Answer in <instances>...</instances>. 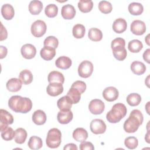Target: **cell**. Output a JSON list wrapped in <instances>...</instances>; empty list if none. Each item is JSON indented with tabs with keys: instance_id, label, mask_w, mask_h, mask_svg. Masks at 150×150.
<instances>
[{
	"instance_id": "1",
	"label": "cell",
	"mask_w": 150,
	"mask_h": 150,
	"mask_svg": "<svg viewBox=\"0 0 150 150\" xmlns=\"http://www.w3.org/2000/svg\"><path fill=\"white\" fill-rule=\"evenodd\" d=\"M8 106L16 112L27 113L32 108V102L28 97L13 96L8 100Z\"/></svg>"
},
{
	"instance_id": "2",
	"label": "cell",
	"mask_w": 150,
	"mask_h": 150,
	"mask_svg": "<svg viewBox=\"0 0 150 150\" xmlns=\"http://www.w3.org/2000/svg\"><path fill=\"white\" fill-rule=\"evenodd\" d=\"M143 120L144 117L142 112L139 110H133L124 123V131L128 133L135 132L142 124Z\"/></svg>"
},
{
	"instance_id": "3",
	"label": "cell",
	"mask_w": 150,
	"mask_h": 150,
	"mask_svg": "<svg viewBox=\"0 0 150 150\" xmlns=\"http://www.w3.org/2000/svg\"><path fill=\"white\" fill-rule=\"evenodd\" d=\"M127 110L125 105L121 103L114 104L111 110L106 114V118L110 123H117L127 114Z\"/></svg>"
},
{
	"instance_id": "4",
	"label": "cell",
	"mask_w": 150,
	"mask_h": 150,
	"mask_svg": "<svg viewBox=\"0 0 150 150\" xmlns=\"http://www.w3.org/2000/svg\"><path fill=\"white\" fill-rule=\"evenodd\" d=\"M125 41L121 38H117L114 39L111 44V49L114 57L118 60H124L127 55V50L125 48Z\"/></svg>"
},
{
	"instance_id": "5",
	"label": "cell",
	"mask_w": 150,
	"mask_h": 150,
	"mask_svg": "<svg viewBox=\"0 0 150 150\" xmlns=\"http://www.w3.org/2000/svg\"><path fill=\"white\" fill-rule=\"evenodd\" d=\"M61 142V131L56 128L50 129L47 132L46 139V143L47 146L50 148H56L60 146Z\"/></svg>"
},
{
	"instance_id": "6",
	"label": "cell",
	"mask_w": 150,
	"mask_h": 150,
	"mask_svg": "<svg viewBox=\"0 0 150 150\" xmlns=\"http://www.w3.org/2000/svg\"><path fill=\"white\" fill-rule=\"evenodd\" d=\"M46 24L42 20L35 21L32 24L30 28L32 34L36 38H40L43 36L46 32Z\"/></svg>"
},
{
	"instance_id": "7",
	"label": "cell",
	"mask_w": 150,
	"mask_h": 150,
	"mask_svg": "<svg viewBox=\"0 0 150 150\" xmlns=\"http://www.w3.org/2000/svg\"><path fill=\"white\" fill-rule=\"evenodd\" d=\"M93 69V64L91 62L84 60L79 66L78 73L82 78H88L92 74Z\"/></svg>"
},
{
	"instance_id": "8",
	"label": "cell",
	"mask_w": 150,
	"mask_h": 150,
	"mask_svg": "<svg viewBox=\"0 0 150 150\" xmlns=\"http://www.w3.org/2000/svg\"><path fill=\"white\" fill-rule=\"evenodd\" d=\"M91 131L94 134H101L106 131L107 126L104 121L101 119L93 120L90 125Z\"/></svg>"
},
{
	"instance_id": "9",
	"label": "cell",
	"mask_w": 150,
	"mask_h": 150,
	"mask_svg": "<svg viewBox=\"0 0 150 150\" xmlns=\"http://www.w3.org/2000/svg\"><path fill=\"white\" fill-rule=\"evenodd\" d=\"M104 103L100 99L92 100L88 104V109L93 114H101L104 111Z\"/></svg>"
},
{
	"instance_id": "10",
	"label": "cell",
	"mask_w": 150,
	"mask_h": 150,
	"mask_svg": "<svg viewBox=\"0 0 150 150\" xmlns=\"http://www.w3.org/2000/svg\"><path fill=\"white\" fill-rule=\"evenodd\" d=\"M13 122L12 115L5 110L1 109L0 110V129L2 131L8 125L12 124Z\"/></svg>"
},
{
	"instance_id": "11",
	"label": "cell",
	"mask_w": 150,
	"mask_h": 150,
	"mask_svg": "<svg viewBox=\"0 0 150 150\" xmlns=\"http://www.w3.org/2000/svg\"><path fill=\"white\" fill-rule=\"evenodd\" d=\"M119 96V92L118 90L114 87H106L103 91V96L104 98L109 102L114 101L116 100Z\"/></svg>"
},
{
	"instance_id": "12",
	"label": "cell",
	"mask_w": 150,
	"mask_h": 150,
	"mask_svg": "<svg viewBox=\"0 0 150 150\" xmlns=\"http://www.w3.org/2000/svg\"><path fill=\"white\" fill-rule=\"evenodd\" d=\"M131 31L136 35H142L146 31L145 23L141 20H135L131 24Z\"/></svg>"
},
{
	"instance_id": "13",
	"label": "cell",
	"mask_w": 150,
	"mask_h": 150,
	"mask_svg": "<svg viewBox=\"0 0 150 150\" xmlns=\"http://www.w3.org/2000/svg\"><path fill=\"white\" fill-rule=\"evenodd\" d=\"M21 52L24 58L26 59H31L35 56L36 54V49L33 45L27 43L22 46Z\"/></svg>"
},
{
	"instance_id": "14",
	"label": "cell",
	"mask_w": 150,
	"mask_h": 150,
	"mask_svg": "<svg viewBox=\"0 0 150 150\" xmlns=\"http://www.w3.org/2000/svg\"><path fill=\"white\" fill-rule=\"evenodd\" d=\"M63 84L59 83H49V85L47 87L46 91L47 93L52 97H56L63 91Z\"/></svg>"
},
{
	"instance_id": "15",
	"label": "cell",
	"mask_w": 150,
	"mask_h": 150,
	"mask_svg": "<svg viewBox=\"0 0 150 150\" xmlns=\"http://www.w3.org/2000/svg\"><path fill=\"white\" fill-rule=\"evenodd\" d=\"M73 117V114L70 110L64 111L60 110L57 115L58 122L62 124H69L72 120Z\"/></svg>"
},
{
	"instance_id": "16",
	"label": "cell",
	"mask_w": 150,
	"mask_h": 150,
	"mask_svg": "<svg viewBox=\"0 0 150 150\" xmlns=\"http://www.w3.org/2000/svg\"><path fill=\"white\" fill-rule=\"evenodd\" d=\"M61 14L64 19H71L76 15V9L74 7L70 4L64 5L62 8Z\"/></svg>"
},
{
	"instance_id": "17",
	"label": "cell",
	"mask_w": 150,
	"mask_h": 150,
	"mask_svg": "<svg viewBox=\"0 0 150 150\" xmlns=\"http://www.w3.org/2000/svg\"><path fill=\"white\" fill-rule=\"evenodd\" d=\"M22 82L17 78H12L9 79L6 84V88L11 92H17L19 91L22 87Z\"/></svg>"
},
{
	"instance_id": "18",
	"label": "cell",
	"mask_w": 150,
	"mask_h": 150,
	"mask_svg": "<svg viewBox=\"0 0 150 150\" xmlns=\"http://www.w3.org/2000/svg\"><path fill=\"white\" fill-rule=\"evenodd\" d=\"M127 28V23L123 18L115 19L112 24L113 30L117 33H121L125 31Z\"/></svg>"
},
{
	"instance_id": "19",
	"label": "cell",
	"mask_w": 150,
	"mask_h": 150,
	"mask_svg": "<svg viewBox=\"0 0 150 150\" xmlns=\"http://www.w3.org/2000/svg\"><path fill=\"white\" fill-rule=\"evenodd\" d=\"M72 101L70 98L67 96H65L57 100V105L60 110H70L72 106Z\"/></svg>"
},
{
	"instance_id": "20",
	"label": "cell",
	"mask_w": 150,
	"mask_h": 150,
	"mask_svg": "<svg viewBox=\"0 0 150 150\" xmlns=\"http://www.w3.org/2000/svg\"><path fill=\"white\" fill-rule=\"evenodd\" d=\"M73 138L77 142H83L88 138V132L83 128H77L73 132Z\"/></svg>"
},
{
	"instance_id": "21",
	"label": "cell",
	"mask_w": 150,
	"mask_h": 150,
	"mask_svg": "<svg viewBox=\"0 0 150 150\" xmlns=\"http://www.w3.org/2000/svg\"><path fill=\"white\" fill-rule=\"evenodd\" d=\"M32 120L36 125H43L46 121V115L43 111L38 110L33 112L32 115Z\"/></svg>"
},
{
	"instance_id": "22",
	"label": "cell",
	"mask_w": 150,
	"mask_h": 150,
	"mask_svg": "<svg viewBox=\"0 0 150 150\" xmlns=\"http://www.w3.org/2000/svg\"><path fill=\"white\" fill-rule=\"evenodd\" d=\"M72 64L71 60L67 56H60L55 61V65L57 67L66 70L70 67Z\"/></svg>"
},
{
	"instance_id": "23",
	"label": "cell",
	"mask_w": 150,
	"mask_h": 150,
	"mask_svg": "<svg viewBox=\"0 0 150 150\" xmlns=\"http://www.w3.org/2000/svg\"><path fill=\"white\" fill-rule=\"evenodd\" d=\"M1 14L6 20L12 19L15 15L13 7L9 4H5L1 7Z\"/></svg>"
},
{
	"instance_id": "24",
	"label": "cell",
	"mask_w": 150,
	"mask_h": 150,
	"mask_svg": "<svg viewBox=\"0 0 150 150\" xmlns=\"http://www.w3.org/2000/svg\"><path fill=\"white\" fill-rule=\"evenodd\" d=\"M40 54L41 57L45 60H50L56 55L55 49L49 46H44L40 52Z\"/></svg>"
},
{
	"instance_id": "25",
	"label": "cell",
	"mask_w": 150,
	"mask_h": 150,
	"mask_svg": "<svg viewBox=\"0 0 150 150\" xmlns=\"http://www.w3.org/2000/svg\"><path fill=\"white\" fill-rule=\"evenodd\" d=\"M131 71L137 75H142L146 71L145 65L141 62L134 61L131 64Z\"/></svg>"
},
{
	"instance_id": "26",
	"label": "cell",
	"mask_w": 150,
	"mask_h": 150,
	"mask_svg": "<svg viewBox=\"0 0 150 150\" xmlns=\"http://www.w3.org/2000/svg\"><path fill=\"white\" fill-rule=\"evenodd\" d=\"M47 80L49 83H59L63 84L64 77L62 73L58 71H52L48 74Z\"/></svg>"
},
{
	"instance_id": "27",
	"label": "cell",
	"mask_w": 150,
	"mask_h": 150,
	"mask_svg": "<svg viewBox=\"0 0 150 150\" xmlns=\"http://www.w3.org/2000/svg\"><path fill=\"white\" fill-rule=\"evenodd\" d=\"M43 9V4L41 1L34 0L30 2L29 5V11L32 15H36L40 13Z\"/></svg>"
},
{
	"instance_id": "28",
	"label": "cell",
	"mask_w": 150,
	"mask_h": 150,
	"mask_svg": "<svg viewBox=\"0 0 150 150\" xmlns=\"http://www.w3.org/2000/svg\"><path fill=\"white\" fill-rule=\"evenodd\" d=\"M28 145L30 149L33 150H37L42 147L43 142L40 137L32 136L29 138Z\"/></svg>"
},
{
	"instance_id": "29",
	"label": "cell",
	"mask_w": 150,
	"mask_h": 150,
	"mask_svg": "<svg viewBox=\"0 0 150 150\" xmlns=\"http://www.w3.org/2000/svg\"><path fill=\"white\" fill-rule=\"evenodd\" d=\"M27 138V132L26 131L22 128H19L15 130V141L16 143L19 144H23Z\"/></svg>"
},
{
	"instance_id": "30",
	"label": "cell",
	"mask_w": 150,
	"mask_h": 150,
	"mask_svg": "<svg viewBox=\"0 0 150 150\" xmlns=\"http://www.w3.org/2000/svg\"><path fill=\"white\" fill-rule=\"evenodd\" d=\"M19 79L21 80L22 83L25 85L29 84L33 80V74L32 72L27 69L21 71L19 75Z\"/></svg>"
},
{
	"instance_id": "31",
	"label": "cell",
	"mask_w": 150,
	"mask_h": 150,
	"mask_svg": "<svg viewBox=\"0 0 150 150\" xmlns=\"http://www.w3.org/2000/svg\"><path fill=\"white\" fill-rule=\"evenodd\" d=\"M79 10L83 13H87L91 11L93 7V2L91 0H80L78 2Z\"/></svg>"
},
{
	"instance_id": "32",
	"label": "cell",
	"mask_w": 150,
	"mask_h": 150,
	"mask_svg": "<svg viewBox=\"0 0 150 150\" xmlns=\"http://www.w3.org/2000/svg\"><path fill=\"white\" fill-rule=\"evenodd\" d=\"M129 13L132 15H139L144 11L142 5L138 2H132L128 7Z\"/></svg>"
},
{
	"instance_id": "33",
	"label": "cell",
	"mask_w": 150,
	"mask_h": 150,
	"mask_svg": "<svg viewBox=\"0 0 150 150\" xmlns=\"http://www.w3.org/2000/svg\"><path fill=\"white\" fill-rule=\"evenodd\" d=\"M88 36L91 40L94 42H98L102 39L103 33L99 29L92 28H90L88 30Z\"/></svg>"
},
{
	"instance_id": "34",
	"label": "cell",
	"mask_w": 150,
	"mask_h": 150,
	"mask_svg": "<svg viewBox=\"0 0 150 150\" xmlns=\"http://www.w3.org/2000/svg\"><path fill=\"white\" fill-rule=\"evenodd\" d=\"M142 43L138 39H134L129 41L128 45V50L132 53H138L142 50Z\"/></svg>"
},
{
	"instance_id": "35",
	"label": "cell",
	"mask_w": 150,
	"mask_h": 150,
	"mask_svg": "<svg viewBox=\"0 0 150 150\" xmlns=\"http://www.w3.org/2000/svg\"><path fill=\"white\" fill-rule=\"evenodd\" d=\"M80 92L74 87H71L68 91L67 95L72 101L73 104H77L79 102L81 98Z\"/></svg>"
},
{
	"instance_id": "36",
	"label": "cell",
	"mask_w": 150,
	"mask_h": 150,
	"mask_svg": "<svg viewBox=\"0 0 150 150\" xmlns=\"http://www.w3.org/2000/svg\"><path fill=\"white\" fill-rule=\"evenodd\" d=\"M73 36L76 39H81L84 36L86 33V28L82 24L75 25L72 30Z\"/></svg>"
},
{
	"instance_id": "37",
	"label": "cell",
	"mask_w": 150,
	"mask_h": 150,
	"mask_svg": "<svg viewBox=\"0 0 150 150\" xmlns=\"http://www.w3.org/2000/svg\"><path fill=\"white\" fill-rule=\"evenodd\" d=\"M141 101V97L138 93H131L127 97V103L132 107L138 105Z\"/></svg>"
},
{
	"instance_id": "38",
	"label": "cell",
	"mask_w": 150,
	"mask_h": 150,
	"mask_svg": "<svg viewBox=\"0 0 150 150\" xmlns=\"http://www.w3.org/2000/svg\"><path fill=\"white\" fill-rule=\"evenodd\" d=\"M1 137L5 141H11L13 138H15V131L10 127H7L5 128L2 131H1Z\"/></svg>"
},
{
	"instance_id": "39",
	"label": "cell",
	"mask_w": 150,
	"mask_h": 150,
	"mask_svg": "<svg viewBox=\"0 0 150 150\" xmlns=\"http://www.w3.org/2000/svg\"><path fill=\"white\" fill-rule=\"evenodd\" d=\"M45 13L49 18H54L56 16L58 13V7L54 4L47 5L45 9Z\"/></svg>"
},
{
	"instance_id": "40",
	"label": "cell",
	"mask_w": 150,
	"mask_h": 150,
	"mask_svg": "<svg viewBox=\"0 0 150 150\" xmlns=\"http://www.w3.org/2000/svg\"><path fill=\"white\" fill-rule=\"evenodd\" d=\"M98 9L102 13L107 14L111 12L112 6L110 2L106 1H101L98 4Z\"/></svg>"
},
{
	"instance_id": "41",
	"label": "cell",
	"mask_w": 150,
	"mask_h": 150,
	"mask_svg": "<svg viewBox=\"0 0 150 150\" xmlns=\"http://www.w3.org/2000/svg\"><path fill=\"white\" fill-rule=\"evenodd\" d=\"M125 146L130 149H135L138 145V139L135 137H128L124 140Z\"/></svg>"
},
{
	"instance_id": "42",
	"label": "cell",
	"mask_w": 150,
	"mask_h": 150,
	"mask_svg": "<svg viewBox=\"0 0 150 150\" xmlns=\"http://www.w3.org/2000/svg\"><path fill=\"white\" fill-rule=\"evenodd\" d=\"M43 45L44 46H49L53 49H56L58 47L59 40L56 37L53 36H49L45 39Z\"/></svg>"
},
{
	"instance_id": "43",
	"label": "cell",
	"mask_w": 150,
	"mask_h": 150,
	"mask_svg": "<svg viewBox=\"0 0 150 150\" xmlns=\"http://www.w3.org/2000/svg\"><path fill=\"white\" fill-rule=\"evenodd\" d=\"M71 87H74L77 88L80 92L81 94H83L86 91V84L83 81L77 80L72 84Z\"/></svg>"
},
{
	"instance_id": "44",
	"label": "cell",
	"mask_w": 150,
	"mask_h": 150,
	"mask_svg": "<svg viewBox=\"0 0 150 150\" xmlns=\"http://www.w3.org/2000/svg\"><path fill=\"white\" fill-rule=\"evenodd\" d=\"M80 149L81 150H85V149L93 150V149H94V147L91 142H87V141H84L83 142H81V144L80 145Z\"/></svg>"
},
{
	"instance_id": "45",
	"label": "cell",
	"mask_w": 150,
	"mask_h": 150,
	"mask_svg": "<svg viewBox=\"0 0 150 150\" xmlns=\"http://www.w3.org/2000/svg\"><path fill=\"white\" fill-rule=\"evenodd\" d=\"M1 38H0V40H4L5 39H6L7 38V36H8V33H7V30L5 29V28L4 26V25H2V23H1Z\"/></svg>"
},
{
	"instance_id": "46",
	"label": "cell",
	"mask_w": 150,
	"mask_h": 150,
	"mask_svg": "<svg viewBox=\"0 0 150 150\" xmlns=\"http://www.w3.org/2000/svg\"><path fill=\"white\" fill-rule=\"evenodd\" d=\"M0 59H2L6 57L8 53V50L6 47L4 46H0Z\"/></svg>"
},
{
	"instance_id": "47",
	"label": "cell",
	"mask_w": 150,
	"mask_h": 150,
	"mask_svg": "<svg viewBox=\"0 0 150 150\" xmlns=\"http://www.w3.org/2000/svg\"><path fill=\"white\" fill-rule=\"evenodd\" d=\"M149 53H150V49H146L143 53V59L144 60L148 63H150L149 61Z\"/></svg>"
},
{
	"instance_id": "48",
	"label": "cell",
	"mask_w": 150,
	"mask_h": 150,
	"mask_svg": "<svg viewBox=\"0 0 150 150\" xmlns=\"http://www.w3.org/2000/svg\"><path fill=\"white\" fill-rule=\"evenodd\" d=\"M78 148H77V146L76 144H73V143H70V144H66L64 148H63V149L64 150H67V149H72V150H77Z\"/></svg>"
},
{
	"instance_id": "49",
	"label": "cell",
	"mask_w": 150,
	"mask_h": 150,
	"mask_svg": "<svg viewBox=\"0 0 150 150\" xmlns=\"http://www.w3.org/2000/svg\"><path fill=\"white\" fill-rule=\"evenodd\" d=\"M145 140H146V141L148 142V143H149V131L148 132V133L146 134V136H145Z\"/></svg>"
},
{
	"instance_id": "50",
	"label": "cell",
	"mask_w": 150,
	"mask_h": 150,
	"mask_svg": "<svg viewBox=\"0 0 150 150\" xmlns=\"http://www.w3.org/2000/svg\"><path fill=\"white\" fill-rule=\"evenodd\" d=\"M149 35H148L147 36H146V37L145 38V40L146 41V43H147V45H149Z\"/></svg>"
}]
</instances>
